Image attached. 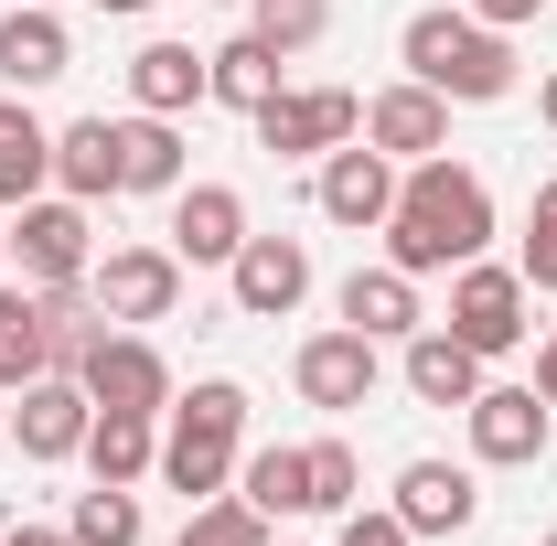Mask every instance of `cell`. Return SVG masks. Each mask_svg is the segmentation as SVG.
Returning <instances> with one entry per match:
<instances>
[{
  "label": "cell",
  "mask_w": 557,
  "mask_h": 546,
  "mask_svg": "<svg viewBox=\"0 0 557 546\" xmlns=\"http://www.w3.org/2000/svg\"><path fill=\"white\" fill-rule=\"evenodd\" d=\"M386 236V258L408 278H429V269H461V258H483L493 247V194H483V172L472 161H408L397 172V214L375 225Z\"/></svg>",
  "instance_id": "6da1fadb"
},
{
  "label": "cell",
  "mask_w": 557,
  "mask_h": 546,
  "mask_svg": "<svg viewBox=\"0 0 557 546\" xmlns=\"http://www.w3.org/2000/svg\"><path fill=\"white\" fill-rule=\"evenodd\" d=\"M397 65L418 86H440L450 108H493V97H515V44L472 22L461 0H440V11H408V33H397Z\"/></svg>",
  "instance_id": "7a4b0ae2"
},
{
  "label": "cell",
  "mask_w": 557,
  "mask_h": 546,
  "mask_svg": "<svg viewBox=\"0 0 557 546\" xmlns=\"http://www.w3.org/2000/svg\"><path fill=\"white\" fill-rule=\"evenodd\" d=\"M161 418H172V429H161V482H172L183 504H214L225 472H236V450H247V386L205 375L194 397H172Z\"/></svg>",
  "instance_id": "3957f363"
},
{
  "label": "cell",
  "mask_w": 557,
  "mask_h": 546,
  "mask_svg": "<svg viewBox=\"0 0 557 546\" xmlns=\"http://www.w3.org/2000/svg\"><path fill=\"white\" fill-rule=\"evenodd\" d=\"M364 129V97L354 86H278L269 108H258V150L269 161H322V150H344Z\"/></svg>",
  "instance_id": "277c9868"
},
{
  "label": "cell",
  "mask_w": 557,
  "mask_h": 546,
  "mask_svg": "<svg viewBox=\"0 0 557 546\" xmlns=\"http://www.w3.org/2000/svg\"><path fill=\"white\" fill-rule=\"evenodd\" d=\"M525 300H536V289H525V269L461 258V269H450V322H440V333H461V343L493 364V353H515V343H525Z\"/></svg>",
  "instance_id": "5b68a950"
},
{
  "label": "cell",
  "mask_w": 557,
  "mask_h": 546,
  "mask_svg": "<svg viewBox=\"0 0 557 546\" xmlns=\"http://www.w3.org/2000/svg\"><path fill=\"white\" fill-rule=\"evenodd\" d=\"M11 258H22V278L44 289V278H86L97 269V225H86V204L75 194H33V204H11Z\"/></svg>",
  "instance_id": "8992f818"
},
{
  "label": "cell",
  "mask_w": 557,
  "mask_h": 546,
  "mask_svg": "<svg viewBox=\"0 0 557 546\" xmlns=\"http://www.w3.org/2000/svg\"><path fill=\"white\" fill-rule=\"evenodd\" d=\"M86 289H97L108 322H172V311H183V258H172V247H108V258L86 269Z\"/></svg>",
  "instance_id": "52a82bcc"
},
{
  "label": "cell",
  "mask_w": 557,
  "mask_h": 546,
  "mask_svg": "<svg viewBox=\"0 0 557 546\" xmlns=\"http://www.w3.org/2000/svg\"><path fill=\"white\" fill-rule=\"evenodd\" d=\"M364 139H375L397 172H408V161H440V150H450V97L418 86V75H397V86L364 97Z\"/></svg>",
  "instance_id": "ba28073f"
},
{
  "label": "cell",
  "mask_w": 557,
  "mask_h": 546,
  "mask_svg": "<svg viewBox=\"0 0 557 546\" xmlns=\"http://www.w3.org/2000/svg\"><path fill=\"white\" fill-rule=\"evenodd\" d=\"M225 289H236L247 322H289V311L311 300V247H300V236H247V247L225 258Z\"/></svg>",
  "instance_id": "9c48e42d"
},
{
  "label": "cell",
  "mask_w": 557,
  "mask_h": 546,
  "mask_svg": "<svg viewBox=\"0 0 557 546\" xmlns=\"http://www.w3.org/2000/svg\"><path fill=\"white\" fill-rule=\"evenodd\" d=\"M461 429H472V461H483V472L547 461V397H536V386H483V397L461 408Z\"/></svg>",
  "instance_id": "30bf717a"
},
{
  "label": "cell",
  "mask_w": 557,
  "mask_h": 546,
  "mask_svg": "<svg viewBox=\"0 0 557 546\" xmlns=\"http://www.w3.org/2000/svg\"><path fill=\"white\" fill-rule=\"evenodd\" d=\"M289 386H300V408H322V418H354L364 397H375V343L354 333H311L300 353H289Z\"/></svg>",
  "instance_id": "8fae6325"
},
{
  "label": "cell",
  "mask_w": 557,
  "mask_h": 546,
  "mask_svg": "<svg viewBox=\"0 0 557 546\" xmlns=\"http://www.w3.org/2000/svg\"><path fill=\"white\" fill-rule=\"evenodd\" d=\"M86 429H97V397H86V375H33V386H22V408H11V439H22V461H75V450H86Z\"/></svg>",
  "instance_id": "7c38bea8"
},
{
  "label": "cell",
  "mask_w": 557,
  "mask_h": 546,
  "mask_svg": "<svg viewBox=\"0 0 557 546\" xmlns=\"http://www.w3.org/2000/svg\"><path fill=\"white\" fill-rule=\"evenodd\" d=\"M86 397H97V408H129V418H161V408H172V364H161V343L108 333L97 353H86Z\"/></svg>",
  "instance_id": "4fadbf2b"
},
{
  "label": "cell",
  "mask_w": 557,
  "mask_h": 546,
  "mask_svg": "<svg viewBox=\"0 0 557 546\" xmlns=\"http://www.w3.org/2000/svg\"><path fill=\"white\" fill-rule=\"evenodd\" d=\"M322 214H333V225H354V236H375V225H386V214H397V161H386V150H375V139H364V150H322Z\"/></svg>",
  "instance_id": "5bb4252c"
},
{
  "label": "cell",
  "mask_w": 557,
  "mask_h": 546,
  "mask_svg": "<svg viewBox=\"0 0 557 546\" xmlns=\"http://www.w3.org/2000/svg\"><path fill=\"white\" fill-rule=\"evenodd\" d=\"M247 247V194L236 183H183L172 194V258L183 269H225Z\"/></svg>",
  "instance_id": "9a60e30c"
},
{
  "label": "cell",
  "mask_w": 557,
  "mask_h": 546,
  "mask_svg": "<svg viewBox=\"0 0 557 546\" xmlns=\"http://www.w3.org/2000/svg\"><path fill=\"white\" fill-rule=\"evenodd\" d=\"M397 514H408V536H461L483 514V482L461 472V461H408L397 472Z\"/></svg>",
  "instance_id": "2e32d148"
},
{
  "label": "cell",
  "mask_w": 557,
  "mask_h": 546,
  "mask_svg": "<svg viewBox=\"0 0 557 546\" xmlns=\"http://www.w3.org/2000/svg\"><path fill=\"white\" fill-rule=\"evenodd\" d=\"M408 397L418 408H472L483 397V353L461 333H440V322H418L408 333Z\"/></svg>",
  "instance_id": "e0dca14e"
},
{
  "label": "cell",
  "mask_w": 557,
  "mask_h": 546,
  "mask_svg": "<svg viewBox=\"0 0 557 546\" xmlns=\"http://www.w3.org/2000/svg\"><path fill=\"white\" fill-rule=\"evenodd\" d=\"M129 97L150 108V119L205 108V97H214V54H194V44H139V54H129Z\"/></svg>",
  "instance_id": "ac0fdd59"
},
{
  "label": "cell",
  "mask_w": 557,
  "mask_h": 546,
  "mask_svg": "<svg viewBox=\"0 0 557 546\" xmlns=\"http://www.w3.org/2000/svg\"><path fill=\"white\" fill-rule=\"evenodd\" d=\"M333 311H344L364 343H408L418 333V278L397 269V258H386V269H354L344 289H333Z\"/></svg>",
  "instance_id": "d6986e66"
},
{
  "label": "cell",
  "mask_w": 557,
  "mask_h": 546,
  "mask_svg": "<svg viewBox=\"0 0 557 546\" xmlns=\"http://www.w3.org/2000/svg\"><path fill=\"white\" fill-rule=\"evenodd\" d=\"M54 75H75V44L54 11H22L11 0V22H0V86L11 97H33V86H54Z\"/></svg>",
  "instance_id": "ffe728a7"
},
{
  "label": "cell",
  "mask_w": 557,
  "mask_h": 546,
  "mask_svg": "<svg viewBox=\"0 0 557 546\" xmlns=\"http://www.w3.org/2000/svg\"><path fill=\"white\" fill-rule=\"evenodd\" d=\"M44 183H54V129H44L22 97H0V214L33 204Z\"/></svg>",
  "instance_id": "44dd1931"
},
{
  "label": "cell",
  "mask_w": 557,
  "mask_h": 546,
  "mask_svg": "<svg viewBox=\"0 0 557 546\" xmlns=\"http://www.w3.org/2000/svg\"><path fill=\"white\" fill-rule=\"evenodd\" d=\"M54 183H65L75 204H108V194H119V119H75V129H54Z\"/></svg>",
  "instance_id": "7402d4cb"
},
{
  "label": "cell",
  "mask_w": 557,
  "mask_h": 546,
  "mask_svg": "<svg viewBox=\"0 0 557 546\" xmlns=\"http://www.w3.org/2000/svg\"><path fill=\"white\" fill-rule=\"evenodd\" d=\"M119 194H183V129L172 119H119Z\"/></svg>",
  "instance_id": "603a6c76"
},
{
  "label": "cell",
  "mask_w": 557,
  "mask_h": 546,
  "mask_svg": "<svg viewBox=\"0 0 557 546\" xmlns=\"http://www.w3.org/2000/svg\"><path fill=\"white\" fill-rule=\"evenodd\" d=\"M97 482H139L161 472V418H129V408H97V429H86V450H75Z\"/></svg>",
  "instance_id": "cb8c5ba5"
},
{
  "label": "cell",
  "mask_w": 557,
  "mask_h": 546,
  "mask_svg": "<svg viewBox=\"0 0 557 546\" xmlns=\"http://www.w3.org/2000/svg\"><path fill=\"white\" fill-rule=\"evenodd\" d=\"M289 54H278L269 33H258V22H247V33H236V44H214V97H225V108H247V119H258V108H269L278 86H289Z\"/></svg>",
  "instance_id": "d4e9b609"
},
{
  "label": "cell",
  "mask_w": 557,
  "mask_h": 546,
  "mask_svg": "<svg viewBox=\"0 0 557 546\" xmlns=\"http://www.w3.org/2000/svg\"><path fill=\"white\" fill-rule=\"evenodd\" d=\"M33 375H54V343H44V300H33V278H22V289H0V386L22 397Z\"/></svg>",
  "instance_id": "484cf974"
},
{
  "label": "cell",
  "mask_w": 557,
  "mask_h": 546,
  "mask_svg": "<svg viewBox=\"0 0 557 546\" xmlns=\"http://www.w3.org/2000/svg\"><path fill=\"white\" fill-rule=\"evenodd\" d=\"M236 493L258 504V514H311V461L289 450V439H269V450H247V472H236Z\"/></svg>",
  "instance_id": "4316f807"
},
{
  "label": "cell",
  "mask_w": 557,
  "mask_h": 546,
  "mask_svg": "<svg viewBox=\"0 0 557 546\" xmlns=\"http://www.w3.org/2000/svg\"><path fill=\"white\" fill-rule=\"evenodd\" d=\"M172 546H269V514H258L247 493H214V504L183 514V536H172Z\"/></svg>",
  "instance_id": "83f0119b"
},
{
  "label": "cell",
  "mask_w": 557,
  "mask_h": 546,
  "mask_svg": "<svg viewBox=\"0 0 557 546\" xmlns=\"http://www.w3.org/2000/svg\"><path fill=\"white\" fill-rule=\"evenodd\" d=\"M75 546H139V493H129V482L75 493Z\"/></svg>",
  "instance_id": "f1b7e54d"
},
{
  "label": "cell",
  "mask_w": 557,
  "mask_h": 546,
  "mask_svg": "<svg viewBox=\"0 0 557 546\" xmlns=\"http://www.w3.org/2000/svg\"><path fill=\"white\" fill-rule=\"evenodd\" d=\"M300 461H311V514H354L364 504V461H354L344 439H311Z\"/></svg>",
  "instance_id": "f546056e"
},
{
  "label": "cell",
  "mask_w": 557,
  "mask_h": 546,
  "mask_svg": "<svg viewBox=\"0 0 557 546\" xmlns=\"http://www.w3.org/2000/svg\"><path fill=\"white\" fill-rule=\"evenodd\" d=\"M247 11H258V33H269L278 54H311L333 33V0H247Z\"/></svg>",
  "instance_id": "4dcf8cb0"
},
{
  "label": "cell",
  "mask_w": 557,
  "mask_h": 546,
  "mask_svg": "<svg viewBox=\"0 0 557 546\" xmlns=\"http://www.w3.org/2000/svg\"><path fill=\"white\" fill-rule=\"evenodd\" d=\"M525 289H557V183H536V204H525Z\"/></svg>",
  "instance_id": "1f68e13d"
},
{
  "label": "cell",
  "mask_w": 557,
  "mask_h": 546,
  "mask_svg": "<svg viewBox=\"0 0 557 546\" xmlns=\"http://www.w3.org/2000/svg\"><path fill=\"white\" fill-rule=\"evenodd\" d=\"M333 546H418V536H408V514H397V504H375V514L354 504V514H344V536H333Z\"/></svg>",
  "instance_id": "d6a6232c"
},
{
  "label": "cell",
  "mask_w": 557,
  "mask_h": 546,
  "mask_svg": "<svg viewBox=\"0 0 557 546\" xmlns=\"http://www.w3.org/2000/svg\"><path fill=\"white\" fill-rule=\"evenodd\" d=\"M461 11H472V22H493V33H515V22H536L547 0H461Z\"/></svg>",
  "instance_id": "836d02e7"
},
{
  "label": "cell",
  "mask_w": 557,
  "mask_h": 546,
  "mask_svg": "<svg viewBox=\"0 0 557 546\" xmlns=\"http://www.w3.org/2000/svg\"><path fill=\"white\" fill-rule=\"evenodd\" d=\"M0 546H75V525H11Z\"/></svg>",
  "instance_id": "e575fe53"
},
{
  "label": "cell",
  "mask_w": 557,
  "mask_h": 546,
  "mask_svg": "<svg viewBox=\"0 0 557 546\" xmlns=\"http://www.w3.org/2000/svg\"><path fill=\"white\" fill-rule=\"evenodd\" d=\"M536 397H547V408H557V333L536 343Z\"/></svg>",
  "instance_id": "d590c367"
},
{
  "label": "cell",
  "mask_w": 557,
  "mask_h": 546,
  "mask_svg": "<svg viewBox=\"0 0 557 546\" xmlns=\"http://www.w3.org/2000/svg\"><path fill=\"white\" fill-rule=\"evenodd\" d=\"M536 108H547V129H557V75H547V86H536Z\"/></svg>",
  "instance_id": "8d00e7d4"
},
{
  "label": "cell",
  "mask_w": 557,
  "mask_h": 546,
  "mask_svg": "<svg viewBox=\"0 0 557 546\" xmlns=\"http://www.w3.org/2000/svg\"><path fill=\"white\" fill-rule=\"evenodd\" d=\"M97 11H119V22H129V11H150V0H97Z\"/></svg>",
  "instance_id": "74e56055"
},
{
  "label": "cell",
  "mask_w": 557,
  "mask_h": 546,
  "mask_svg": "<svg viewBox=\"0 0 557 546\" xmlns=\"http://www.w3.org/2000/svg\"><path fill=\"white\" fill-rule=\"evenodd\" d=\"M22 11H54V0H22Z\"/></svg>",
  "instance_id": "f35d334b"
},
{
  "label": "cell",
  "mask_w": 557,
  "mask_h": 546,
  "mask_svg": "<svg viewBox=\"0 0 557 546\" xmlns=\"http://www.w3.org/2000/svg\"><path fill=\"white\" fill-rule=\"evenodd\" d=\"M0 258H11V225H0Z\"/></svg>",
  "instance_id": "ab89813d"
},
{
  "label": "cell",
  "mask_w": 557,
  "mask_h": 546,
  "mask_svg": "<svg viewBox=\"0 0 557 546\" xmlns=\"http://www.w3.org/2000/svg\"><path fill=\"white\" fill-rule=\"evenodd\" d=\"M225 11H247V0H225Z\"/></svg>",
  "instance_id": "60d3db41"
},
{
  "label": "cell",
  "mask_w": 557,
  "mask_h": 546,
  "mask_svg": "<svg viewBox=\"0 0 557 546\" xmlns=\"http://www.w3.org/2000/svg\"><path fill=\"white\" fill-rule=\"evenodd\" d=\"M536 546H557V536H536Z\"/></svg>",
  "instance_id": "b9f144b4"
}]
</instances>
